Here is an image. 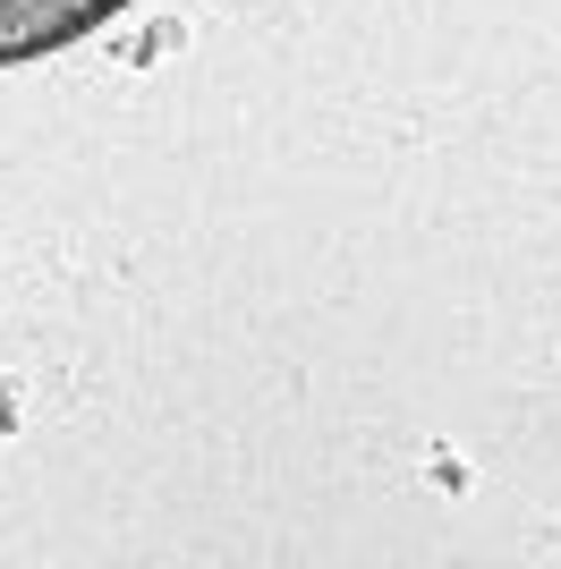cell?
I'll list each match as a JSON object with an SVG mask.
<instances>
[{"instance_id":"obj_1","label":"cell","mask_w":561,"mask_h":569,"mask_svg":"<svg viewBox=\"0 0 561 569\" xmlns=\"http://www.w3.org/2000/svg\"><path fill=\"white\" fill-rule=\"evenodd\" d=\"M77 9H94V0H0V43H9V34H51V26H69Z\"/></svg>"}]
</instances>
